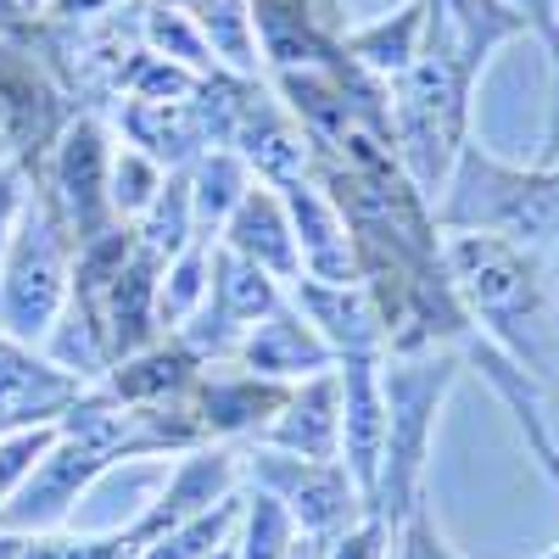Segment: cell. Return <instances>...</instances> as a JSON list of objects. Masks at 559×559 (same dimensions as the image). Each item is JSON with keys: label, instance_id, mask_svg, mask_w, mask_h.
I'll list each match as a JSON object with an SVG mask.
<instances>
[{"label": "cell", "instance_id": "obj_23", "mask_svg": "<svg viewBox=\"0 0 559 559\" xmlns=\"http://www.w3.org/2000/svg\"><path fill=\"white\" fill-rule=\"evenodd\" d=\"M297 537H302L297 521L269 492H258V487L241 492V515H236V532H229L241 559H286L297 548Z\"/></svg>", "mask_w": 559, "mask_h": 559}, {"label": "cell", "instance_id": "obj_10", "mask_svg": "<svg viewBox=\"0 0 559 559\" xmlns=\"http://www.w3.org/2000/svg\"><path fill=\"white\" fill-rule=\"evenodd\" d=\"M336 376H342V464L369 503L376 498V476H381V448H386L381 358H342Z\"/></svg>", "mask_w": 559, "mask_h": 559}, {"label": "cell", "instance_id": "obj_8", "mask_svg": "<svg viewBox=\"0 0 559 559\" xmlns=\"http://www.w3.org/2000/svg\"><path fill=\"white\" fill-rule=\"evenodd\" d=\"M286 297L324 336V347L336 353V364L342 358H386V331H381L376 302H369V292L358 286V280H308V274H297Z\"/></svg>", "mask_w": 559, "mask_h": 559}, {"label": "cell", "instance_id": "obj_5", "mask_svg": "<svg viewBox=\"0 0 559 559\" xmlns=\"http://www.w3.org/2000/svg\"><path fill=\"white\" fill-rule=\"evenodd\" d=\"M241 487L269 492L297 521L302 537H336L358 515H369V503L342 459H297L263 442H241Z\"/></svg>", "mask_w": 559, "mask_h": 559}, {"label": "cell", "instance_id": "obj_2", "mask_svg": "<svg viewBox=\"0 0 559 559\" xmlns=\"http://www.w3.org/2000/svg\"><path fill=\"white\" fill-rule=\"evenodd\" d=\"M431 213L442 229H476V236L526 247L559 274V168L554 163H509L476 146V140H464Z\"/></svg>", "mask_w": 559, "mask_h": 559}, {"label": "cell", "instance_id": "obj_29", "mask_svg": "<svg viewBox=\"0 0 559 559\" xmlns=\"http://www.w3.org/2000/svg\"><path fill=\"white\" fill-rule=\"evenodd\" d=\"M28 207V191H23V168L17 163H0V258H7V241H12V229Z\"/></svg>", "mask_w": 559, "mask_h": 559}, {"label": "cell", "instance_id": "obj_25", "mask_svg": "<svg viewBox=\"0 0 559 559\" xmlns=\"http://www.w3.org/2000/svg\"><path fill=\"white\" fill-rule=\"evenodd\" d=\"M163 179H168V168H163V163H152L146 152H134V146L112 152V168H107V197H112V218H118V224H134L140 213H146V207L157 202Z\"/></svg>", "mask_w": 559, "mask_h": 559}, {"label": "cell", "instance_id": "obj_21", "mask_svg": "<svg viewBox=\"0 0 559 559\" xmlns=\"http://www.w3.org/2000/svg\"><path fill=\"white\" fill-rule=\"evenodd\" d=\"M191 17L207 39L213 62H229L236 73H258V28H252V0H191Z\"/></svg>", "mask_w": 559, "mask_h": 559}, {"label": "cell", "instance_id": "obj_22", "mask_svg": "<svg viewBox=\"0 0 559 559\" xmlns=\"http://www.w3.org/2000/svg\"><path fill=\"white\" fill-rule=\"evenodd\" d=\"M213 247L218 241H207V236H197L191 247H185L179 258H168L163 263V280H157V319L163 324H179L191 319L202 302H207V280H213Z\"/></svg>", "mask_w": 559, "mask_h": 559}, {"label": "cell", "instance_id": "obj_15", "mask_svg": "<svg viewBox=\"0 0 559 559\" xmlns=\"http://www.w3.org/2000/svg\"><path fill=\"white\" fill-rule=\"evenodd\" d=\"M286 381H263V376H202L191 403L202 414V431L207 442H252L263 437V426L280 414V403H286Z\"/></svg>", "mask_w": 559, "mask_h": 559}, {"label": "cell", "instance_id": "obj_19", "mask_svg": "<svg viewBox=\"0 0 559 559\" xmlns=\"http://www.w3.org/2000/svg\"><path fill=\"white\" fill-rule=\"evenodd\" d=\"M426 28H431V0H408V7H397L392 17L381 23H364L347 34V62L364 68L369 79H397L414 57H419V45H426Z\"/></svg>", "mask_w": 559, "mask_h": 559}, {"label": "cell", "instance_id": "obj_7", "mask_svg": "<svg viewBox=\"0 0 559 559\" xmlns=\"http://www.w3.org/2000/svg\"><path fill=\"white\" fill-rule=\"evenodd\" d=\"M107 168H112V146L96 118H79L62 129L57 157H51V213L62 218L68 241H96L118 224L112 218V197H107Z\"/></svg>", "mask_w": 559, "mask_h": 559}, {"label": "cell", "instance_id": "obj_17", "mask_svg": "<svg viewBox=\"0 0 559 559\" xmlns=\"http://www.w3.org/2000/svg\"><path fill=\"white\" fill-rule=\"evenodd\" d=\"M123 134L134 152H146L163 168H191L207 152V129H202L197 102H129Z\"/></svg>", "mask_w": 559, "mask_h": 559}, {"label": "cell", "instance_id": "obj_13", "mask_svg": "<svg viewBox=\"0 0 559 559\" xmlns=\"http://www.w3.org/2000/svg\"><path fill=\"white\" fill-rule=\"evenodd\" d=\"M218 247L252 258L258 269H269V274L280 280V286H292V280L302 274L297 236H292V213H286V202H280L274 185H263V179H252L247 197L236 202V213L224 218Z\"/></svg>", "mask_w": 559, "mask_h": 559}, {"label": "cell", "instance_id": "obj_4", "mask_svg": "<svg viewBox=\"0 0 559 559\" xmlns=\"http://www.w3.org/2000/svg\"><path fill=\"white\" fill-rule=\"evenodd\" d=\"M73 297V258H68V229L51 213V202H28L7 258H0V331L17 342H45Z\"/></svg>", "mask_w": 559, "mask_h": 559}, {"label": "cell", "instance_id": "obj_6", "mask_svg": "<svg viewBox=\"0 0 559 559\" xmlns=\"http://www.w3.org/2000/svg\"><path fill=\"white\" fill-rule=\"evenodd\" d=\"M236 487H241V442H202V448H191V453H179L168 487H163L146 509H140L123 532L140 543V554H146L157 537L191 526L197 515L218 509L224 498H236Z\"/></svg>", "mask_w": 559, "mask_h": 559}, {"label": "cell", "instance_id": "obj_27", "mask_svg": "<svg viewBox=\"0 0 559 559\" xmlns=\"http://www.w3.org/2000/svg\"><path fill=\"white\" fill-rule=\"evenodd\" d=\"M392 559H471V554L448 543L437 509H431V492H426V498H419L408 515H403V526H397V537H392Z\"/></svg>", "mask_w": 559, "mask_h": 559}, {"label": "cell", "instance_id": "obj_33", "mask_svg": "<svg viewBox=\"0 0 559 559\" xmlns=\"http://www.w3.org/2000/svg\"><path fill=\"white\" fill-rule=\"evenodd\" d=\"M554 168H559V157H554Z\"/></svg>", "mask_w": 559, "mask_h": 559}, {"label": "cell", "instance_id": "obj_9", "mask_svg": "<svg viewBox=\"0 0 559 559\" xmlns=\"http://www.w3.org/2000/svg\"><path fill=\"white\" fill-rule=\"evenodd\" d=\"M229 358H236V369H247V376L286 381V386L336 369V353L324 347V336L297 313L292 297L280 302L269 319H258L252 331H241V342H236V353H229Z\"/></svg>", "mask_w": 559, "mask_h": 559}, {"label": "cell", "instance_id": "obj_16", "mask_svg": "<svg viewBox=\"0 0 559 559\" xmlns=\"http://www.w3.org/2000/svg\"><path fill=\"white\" fill-rule=\"evenodd\" d=\"M197 381H202V358L174 336V342H152V347L129 353L123 364H112L102 392L123 408H157V403L185 397Z\"/></svg>", "mask_w": 559, "mask_h": 559}, {"label": "cell", "instance_id": "obj_18", "mask_svg": "<svg viewBox=\"0 0 559 559\" xmlns=\"http://www.w3.org/2000/svg\"><path fill=\"white\" fill-rule=\"evenodd\" d=\"M280 302H286V286L258 269L252 258L213 247V280H207V308L229 324V331H252L258 319H269Z\"/></svg>", "mask_w": 559, "mask_h": 559}, {"label": "cell", "instance_id": "obj_31", "mask_svg": "<svg viewBox=\"0 0 559 559\" xmlns=\"http://www.w3.org/2000/svg\"><path fill=\"white\" fill-rule=\"evenodd\" d=\"M12 140V107H7V90H0V146Z\"/></svg>", "mask_w": 559, "mask_h": 559}, {"label": "cell", "instance_id": "obj_12", "mask_svg": "<svg viewBox=\"0 0 559 559\" xmlns=\"http://www.w3.org/2000/svg\"><path fill=\"white\" fill-rule=\"evenodd\" d=\"M252 442L297 453V459H342V376L324 369V376L297 381L286 403H280V414L263 426V437Z\"/></svg>", "mask_w": 559, "mask_h": 559}, {"label": "cell", "instance_id": "obj_3", "mask_svg": "<svg viewBox=\"0 0 559 559\" xmlns=\"http://www.w3.org/2000/svg\"><path fill=\"white\" fill-rule=\"evenodd\" d=\"M464 353L459 347H426V353H386L381 358V392H386V448L369 509L397 532L403 515L426 498L437 419L448 392L459 386Z\"/></svg>", "mask_w": 559, "mask_h": 559}, {"label": "cell", "instance_id": "obj_20", "mask_svg": "<svg viewBox=\"0 0 559 559\" xmlns=\"http://www.w3.org/2000/svg\"><path fill=\"white\" fill-rule=\"evenodd\" d=\"M258 174L236 157V152H202L191 168H185V185H191V218H197V236H207V241H218V229H224V218L236 213V202L247 197V185H252Z\"/></svg>", "mask_w": 559, "mask_h": 559}, {"label": "cell", "instance_id": "obj_30", "mask_svg": "<svg viewBox=\"0 0 559 559\" xmlns=\"http://www.w3.org/2000/svg\"><path fill=\"white\" fill-rule=\"evenodd\" d=\"M324 543H331V537H297V548L286 559H324Z\"/></svg>", "mask_w": 559, "mask_h": 559}, {"label": "cell", "instance_id": "obj_26", "mask_svg": "<svg viewBox=\"0 0 559 559\" xmlns=\"http://www.w3.org/2000/svg\"><path fill=\"white\" fill-rule=\"evenodd\" d=\"M17 559H140V543L118 526V532H96V537H79V532H28L17 543Z\"/></svg>", "mask_w": 559, "mask_h": 559}, {"label": "cell", "instance_id": "obj_32", "mask_svg": "<svg viewBox=\"0 0 559 559\" xmlns=\"http://www.w3.org/2000/svg\"><path fill=\"white\" fill-rule=\"evenodd\" d=\"M207 559H241V554H236V543H229V537H224V543H218V548H213Z\"/></svg>", "mask_w": 559, "mask_h": 559}, {"label": "cell", "instance_id": "obj_14", "mask_svg": "<svg viewBox=\"0 0 559 559\" xmlns=\"http://www.w3.org/2000/svg\"><path fill=\"white\" fill-rule=\"evenodd\" d=\"M280 202L292 213V236H297V258L308 280H353V229L342 218V207L319 191V179H292L274 185Z\"/></svg>", "mask_w": 559, "mask_h": 559}, {"label": "cell", "instance_id": "obj_34", "mask_svg": "<svg viewBox=\"0 0 559 559\" xmlns=\"http://www.w3.org/2000/svg\"><path fill=\"white\" fill-rule=\"evenodd\" d=\"M554 280H559V274H554Z\"/></svg>", "mask_w": 559, "mask_h": 559}, {"label": "cell", "instance_id": "obj_1", "mask_svg": "<svg viewBox=\"0 0 559 559\" xmlns=\"http://www.w3.org/2000/svg\"><path fill=\"white\" fill-rule=\"evenodd\" d=\"M442 258L448 280L459 292L464 319L476 324V336L503 353L509 364L532 369V381H548L559 364V280L554 269L498 236L476 229H442Z\"/></svg>", "mask_w": 559, "mask_h": 559}, {"label": "cell", "instance_id": "obj_24", "mask_svg": "<svg viewBox=\"0 0 559 559\" xmlns=\"http://www.w3.org/2000/svg\"><path fill=\"white\" fill-rule=\"evenodd\" d=\"M146 45H152V57L185 68V73H197V79H213L218 62L207 51V39L197 28V17L185 12V7H152L146 12Z\"/></svg>", "mask_w": 559, "mask_h": 559}, {"label": "cell", "instance_id": "obj_28", "mask_svg": "<svg viewBox=\"0 0 559 559\" xmlns=\"http://www.w3.org/2000/svg\"><path fill=\"white\" fill-rule=\"evenodd\" d=\"M392 526L369 509V515H358L347 532H336L331 543H324V559H392Z\"/></svg>", "mask_w": 559, "mask_h": 559}, {"label": "cell", "instance_id": "obj_11", "mask_svg": "<svg viewBox=\"0 0 559 559\" xmlns=\"http://www.w3.org/2000/svg\"><path fill=\"white\" fill-rule=\"evenodd\" d=\"M79 392H84V381L73 369H62L51 353H34L28 342L0 331V414H7L12 426L62 419Z\"/></svg>", "mask_w": 559, "mask_h": 559}]
</instances>
